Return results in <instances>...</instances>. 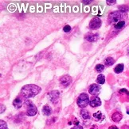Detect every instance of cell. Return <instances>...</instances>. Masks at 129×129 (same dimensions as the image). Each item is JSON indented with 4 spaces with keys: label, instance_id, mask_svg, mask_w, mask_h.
Wrapping results in <instances>:
<instances>
[{
    "label": "cell",
    "instance_id": "cb8c5ba5",
    "mask_svg": "<svg viewBox=\"0 0 129 129\" xmlns=\"http://www.w3.org/2000/svg\"><path fill=\"white\" fill-rule=\"evenodd\" d=\"M106 2H107V4H108V5L111 6V5H114L115 3L116 2V0H113V1H112V0H107Z\"/></svg>",
    "mask_w": 129,
    "mask_h": 129
},
{
    "label": "cell",
    "instance_id": "ac0fdd59",
    "mask_svg": "<svg viewBox=\"0 0 129 129\" xmlns=\"http://www.w3.org/2000/svg\"><path fill=\"white\" fill-rule=\"evenodd\" d=\"M125 25H126V22L125 21H120V22H119L118 23H116V25H114V28L116 29H121L125 26Z\"/></svg>",
    "mask_w": 129,
    "mask_h": 129
},
{
    "label": "cell",
    "instance_id": "4316f807",
    "mask_svg": "<svg viewBox=\"0 0 129 129\" xmlns=\"http://www.w3.org/2000/svg\"><path fill=\"white\" fill-rule=\"evenodd\" d=\"M5 109H6V107L2 104H1V113H2L3 111H5Z\"/></svg>",
    "mask_w": 129,
    "mask_h": 129
},
{
    "label": "cell",
    "instance_id": "7c38bea8",
    "mask_svg": "<svg viewBox=\"0 0 129 129\" xmlns=\"http://www.w3.org/2000/svg\"><path fill=\"white\" fill-rule=\"evenodd\" d=\"M42 112V114L44 115V116L49 117V116H50V115L52 114L53 110H52V108H51V107H50V106H43Z\"/></svg>",
    "mask_w": 129,
    "mask_h": 129
},
{
    "label": "cell",
    "instance_id": "6da1fadb",
    "mask_svg": "<svg viewBox=\"0 0 129 129\" xmlns=\"http://www.w3.org/2000/svg\"><path fill=\"white\" fill-rule=\"evenodd\" d=\"M41 91H42V88L40 86L34 84H28L21 89V95L25 97V99H29V98L34 97Z\"/></svg>",
    "mask_w": 129,
    "mask_h": 129
},
{
    "label": "cell",
    "instance_id": "d6986e66",
    "mask_svg": "<svg viewBox=\"0 0 129 129\" xmlns=\"http://www.w3.org/2000/svg\"><path fill=\"white\" fill-rule=\"evenodd\" d=\"M97 82L100 85H102L105 82V77L104 74H100L99 75L97 76Z\"/></svg>",
    "mask_w": 129,
    "mask_h": 129
},
{
    "label": "cell",
    "instance_id": "e0dca14e",
    "mask_svg": "<svg viewBox=\"0 0 129 129\" xmlns=\"http://www.w3.org/2000/svg\"><path fill=\"white\" fill-rule=\"evenodd\" d=\"M124 68V66L123 63L118 64V65H116V67L114 68V71H115V73L120 74V73H121V72H123Z\"/></svg>",
    "mask_w": 129,
    "mask_h": 129
},
{
    "label": "cell",
    "instance_id": "8fae6325",
    "mask_svg": "<svg viewBox=\"0 0 129 129\" xmlns=\"http://www.w3.org/2000/svg\"><path fill=\"white\" fill-rule=\"evenodd\" d=\"M23 105V101H22V98H21L20 97H18L15 99V101H13V106L15 108H20Z\"/></svg>",
    "mask_w": 129,
    "mask_h": 129
},
{
    "label": "cell",
    "instance_id": "8992f818",
    "mask_svg": "<svg viewBox=\"0 0 129 129\" xmlns=\"http://www.w3.org/2000/svg\"><path fill=\"white\" fill-rule=\"evenodd\" d=\"M48 96L49 97V100L52 103L57 104L59 101V97H60V93L57 90H53L51 92L48 94Z\"/></svg>",
    "mask_w": 129,
    "mask_h": 129
},
{
    "label": "cell",
    "instance_id": "44dd1931",
    "mask_svg": "<svg viewBox=\"0 0 129 129\" xmlns=\"http://www.w3.org/2000/svg\"><path fill=\"white\" fill-rule=\"evenodd\" d=\"M104 70V65H103V64H97V65L96 66V70L97 71V72H102V71Z\"/></svg>",
    "mask_w": 129,
    "mask_h": 129
},
{
    "label": "cell",
    "instance_id": "83f0119b",
    "mask_svg": "<svg viewBox=\"0 0 129 129\" xmlns=\"http://www.w3.org/2000/svg\"><path fill=\"white\" fill-rule=\"evenodd\" d=\"M108 129H119L116 126H115V125H113V126H110L108 128Z\"/></svg>",
    "mask_w": 129,
    "mask_h": 129
},
{
    "label": "cell",
    "instance_id": "52a82bcc",
    "mask_svg": "<svg viewBox=\"0 0 129 129\" xmlns=\"http://www.w3.org/2000/svg\"><path fill=\"white\" fill-rule=\"evenodd\" d=\"M72 78L69 75H63L62 77L60 78V83L62 84V86L64 87L69 86V85L72 83Z\"/></svg>",
    "mask_w": 129,
    "mask_h": 129
},
{
    "label": "cell",
    "instance_id": "d4e9b609",
    "mask_svg": "<svg viewBox=\"0 0 129 129\" xmlns=\"http://www.w3.org/2000/svg\"><path fill=\"white\" fill-rule=\"evenodd\" d=\"M71 129H83V127L81 126V125H76V126H74Z\"/></svg>",
    "mask_w": 129,
    "mask_h": 129
},
{
    "label": "cell",
    "instance_id": "4fadbf2b",
    "mask_svg": "<svg viewBox=\"0 0 129 129\" xmlns=\"http://www.w3.org/2000/svg\"><path fill=\"white\" fill-rule=\"evenodd\" d=\"M122 118H123V116L119 112H116V113H115L112 115V120L114 122H120L122 120Z\"/></svg>",
    "mask_w": 129,
    "mask_h": 129
},
{
    "label": "cell",
    "instance_id": "9c48e42d",
    "mask_svg": "<svg viewBox=\"0 0 129 129\" xmlns=\"http://www.w3.org/2000/svg\"><path fill=\"white\" fill-rule=\"evenodd\" d=\"M89 105H90V106L93 108H96V107L100 106L101 105V101L100 99V97H98L97 96H93L90 98Z\"/></svg>",
    "mask_w": 129,
    "mask_h": 129
},
{
    "label": "cell",
    "instance_id": "277c9868",
    "mask_svg": "<svg viewBox=\"0 0 129 129\" xmlns=\"http://www.w3.org/2000/svg\"><path fill=\"white\" fill-rule=\"evenodd\" d=\"M25 104L26 106V114L29 117H33L35 116L38 113V108L35 106V105L33 104L31 101L29 99L25 100Z\"/></svg>",
    "mask_w": 129,
    "mask_h": 129
},
{
    "label": "cell",
    "instance_id": "603a6c76",
    "mask_svg": "<svg viewBox=\"0 0 129 129\" xmlns=\"http://www.w3.org/2000/svg\"><path fill=\"white\" fill-rule=\"evenodd\" d=\"M63 30H64V33H69V32L71 31V26L69 25H66L63 28Z\"/></svg>",
    "mask_w": 129,
    "mask_h": 129
},
{
    "label": "cell",
    "instance_id": "484cf974",
    "mask_svg": "<svg viewBox=\"0 0 129 129\" xmlns=\"http://www.w3.org/2000/svg\"><path fill=\"white\" fill-rule=\"evenodd\" d=\"M92 2V0H87V1H85V0H83L82 2L84 3V4H89V3H91Z\"/></svg>",
    "mask_w": 129,
    "mask_h": 129
},
{
    "label": "cell",
    "instance_id": "30bf717a",
    "mask_svg": "<svg viewBox=\"0 0 129 129\" xmlns=\"http://www.w3.org/2000/svg\"><path fill=\"white\" fill-rule=\"evenodd\" d=\"M85 40L87 41H89V42H95L97 41L99 38V36H98L97 33H87L86 36H85Z\"/></svg>",
    "mask_w": 129,
    "mask_h": 129
},
{
    "label": "cell",
    "instance_id": "ba28073f",
    "mask_svg": "<svg viewBox=\"0 0 129 129\" xmlns=\"http://www.w3.org/2000/svg\"><path fill=\"white\" fill-rule=\"evenodd\" d=\"M100 86L99 85L92 84L89 87V92L90 94L93 95V96H97V95L100 94Z\"/></svg>",
    "mask_w": 129,
    "mask_h": 129
},
{
    "label": "cell",
    "instance_id": "5b68a950",
    "mask_svg": "<svg viewBox=\"0 0 129 129\" xmlns=\"http://www.w3.org/2000/svg\"><path fill=\"white\" fill-rule=\"evenodd\" d=\"M101 24H102L101 20L99 18L96 17V18H93L90 21L89 28L91 29H100V27L101 26Z\"/></svg>",
    "mask_w": 129,
    "mask_h": 129
},
{
    "label": "cell",
    "instance_id": "ffe728a7",
    "mask_svg": "<svg viewBox=\"0 0 129 129\" xmlns=\"http://www.w3.org/2000/svg\"><path fill=\"white\" fill-rule=\"evenodd\" d=\"M118 10L121 12L126 13L129 11V6L128 5H121L118 6Z\"/></svg>",
    "mask_w": 129,
    "mask_h": 129
},
{
    "label": "cell",
    "instance_id": "4dcf8cb0",
    "mask_svg": "<svg viewBox=\"0 0 129 129\" xmlns=\"http://www.w3.org/2000/svg\"><path fill=\"white\" fill-rule=\"evenodd\" d=\"M127 113H128V114H129V110H128V111H127Z\"/></svg>",
    "mask_w": 129,
    "mask_h": 129
},
{
    "label": "cell",
    "instance_id": "3957f363",
    "mask_svg": "<svg viewBox=\"0 0 129 129\" xmlns=\"http://www.w3.org/2000/svg\"><path fill=\"white\" fill-rule=\"evenodd\" d=\"M89 102H90V98L89 97V95L85 93L81 94L77 100V103L78 105V106L82 108L87 107V106H89Z\"/></svg>",
    "mask_w": 129,
    "mask_h": 129
},
{
    "label": "cell",
    "instance_id": "f1b7e54d",
    "mask_svg": "<svg viewBox=\"0 0 129 129\" xmlns=\"http://www.w3.org/2000/svg\"><path fill=\"white\" fill-rule=\"evenodd\" d=\"M127 52H128V55H129V47H128V50H127Z\"/></svg>",
    "mask_w": 129,
    "mask_h": 129
},
{
    "label": "cell",
    "instance_id": "f546056e",
    "mask_svg": "<svg viewBox=\"0 0 129 129\" xmlns=\"http://www.w3.org/2000/svg\"><path fill=\"white\" fill-rule=\"evenodd\" d=\"M95 128H96V126H94V127H93V128H91V129H94Z\"/></svg>",
    "mask_w": 129,
    "mask_h": 129
},
{
    "label": "cell",
    "instance_id": "7a4b0ae2",
    "mask_svg": "<svg viewBox=\"0 0 129 129\" xmlns=\"http://www.w3.org/2000/svg\"><path fill=\"white\" fill-rule=\"evenodd\" d=\"M127 18V14L120 11H113L108 14V22L110 24L116 25L120 21H125L124 19Z\"/></svg>",
    "mask_w": 129,
    "mask_h": 129
},
{
    "label": "cell",
    "instance_id": "2e32d148",
    "mask_svg": "<svg viewBox=\"0 0 129 129\" xmlns=\"http://www.w3.org/2000/svg\"><path fill=\"white\" fill-rule=\"evenodd\" d=\"M114 63H115V59L113 57H107V58L104 59V64H105V66H107V67L113 65Z\"/></svg>",
    "mask_w": 129,
    "mask_h": 129
},
{
    "label": "cell",
    "instance_id": "9a60e30c",
    "mask_svg": "<svg viewBox=\"0 0 129 129\" xmlns=\"http://www.w3.org/2000/svg\"><path fill=\"white\" fill-rule=\"evenodd\" d=\"M80 115H81V117L84 119V120H89V119L90 118V114H89V113L88 111L84 110V109L81 110Z\"/></svg>",
    "mask_w": 129,
    "mask_h": 129
},
{
    "label": "cell",
    "instance_id": "7402d4cb",
    "mask_svg": "<svg viewBox=\"0 0 129 129\" xmlns=\"http://www.w3.org/2000/svg\"><path fill=\"white\" fill-rule=\"evenodd\" d=\"M0 124H1V129H8L7 128V124H6V123L5 121L3 120H1L0 121Z\"/></svg>",
    "mask_w": 129,
    "mask_h": 129
},
{
    "label": "cell",
    "instance_id": "5bb4252c",
    "mask_svg": "<svg viewBox=\"0 0 129 129\" xmlns=\"http://www.w3.org/2000/svg\"><path fill=\"white\" fill-rule=\"evenodd\" d=\"M93 119L96 121H100L104 119V116H103V114L101 113V112L98 111L93 114Z\"/></svg>",
    "mask_w": 129,
    "mask_h": 129
}]
</instances>
